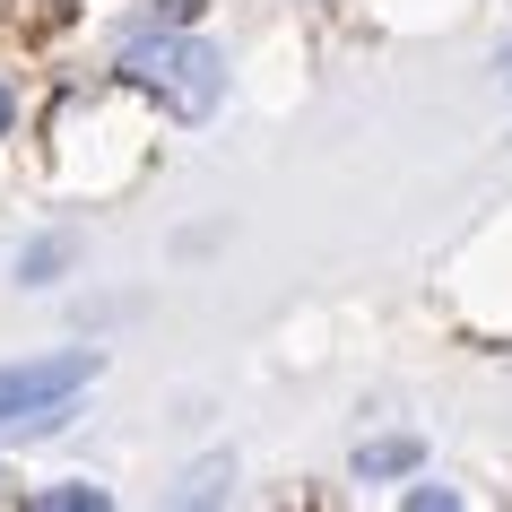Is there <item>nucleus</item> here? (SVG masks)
Wrapping results in <instances>:
<instances>
[{
    "instance_id": "9",
    "label": "nucleus",
    "mask_w": 512,
    "mask_h": 512,
    "mask_svg": "<svg viewBox=\"0 0 512 512\" xmlns=\"http://www.w3.org/2000/svg\"><path fill=\"white\" fill-rule=\"evenodd\" d=\"M9 122H18V96H9V79H0V139H9Z\"/></svg>"
},
{
    "instance_id": "5",
    "label": "nucleus",
    "mask_w": 512,
    "mask_h": 512,
    "mask_svg": "<svg viewBox=\"0 0 512 512\" xmlns=\"http://www.w3.org/2000/svg\"><path fill=\"white\" fill-rule=\"evenodd\" d=\"M61 261H70V243H61V235L27 243V252H18V287H53V278H61Z\"/></svg>"
},
{
    "instance_id": "1",
    "label": "nucleus",
    "mask_w": 512,
    "mask_h": 512,
    "mask_svg": "<svg viewBox=\"0 0 512 512\" xmlns=\"http://www.w3.org/2000/svg\"><path fill=\"white\" fill-rule=\"evenodd\" d=\"M113 79L139 87V96H157V105L183 113V122H209L217 96H226V61H217V44H200V35L148 27V35H131V44H122Z\"/></svg>"
},
{
    "instance_id": "4",
    "label": "nucleus",
    "mask_w": 512,
    "mask_h": 512,
    "mask_svg": "<svg viewBox=\"0 0 512 512\" xmlns=\"http://www.w3.org/2000/svg\"><path fill=\"white\" fill-rule=\"evenodd\" d=\"M35 512H113V495H105V486H87V478H61V486L35 495Z\"/></svg>"
},
{
    "instance_id": "10",
    "label": "nucleus",
    "mask_w": 512,
    "mask_h": 512,
    "mask_svg": "<svg viewBox=\"0 0 512 512\" xmlns=\"http://www.w3.org/2000/svg\"><path fill=\"white\" fill-rule=\"evenodd\" d=\"M495 70H504V79H512V44H504V61H495Z\"/></svg>"
},
{
    "instance_id": "8",
    "label": "nucleus",
    "mask_w": 512,
    "mask_h": 512,
    "mask_svg": "<svg viewBox=\"0 0 512 512\" xmlns=\"http://www.w3.org/2000/svg\"><path fill=\"white\" fill-rule=\"evenodd\" d=\"M191 9H200V0H157V18H165V27H174V18H191Z\"/></svg>"
},
{
    "instance_id": "3",
    "label": "nucleus",
    "mask_w": 512,
    "mask_h": 512,
    "mask_svg": "<svg viewBox=\"0 0 512 512\" xmlns=\"http://www.w3.org/2000/svg\"><path fill=\"white\" fill-rule=\"evenodd\" d=\"M417 460H426L417 434H374V443H356V478H408Z\"/></svg>"
},
{
    "instance_id": "7",
    "label": "nucleus",
    "mask_w": 512,
    "mask_h": 512,
    "mask_svg": "<svg viewBox=\"0 0 512 512\" xmlns=\"http://www.w3.org/2000/svg\"><path fill=\"white\" fill-rule=\"evenodd\" d=\"M400 504H408V512H460V495H452V486H408Z\"/></svg>"
},
{
    "instance_id": "6",
    "label": "nucleus",
    "mask_w": 512,
    "mask_h": 512,
    "mask_svg": "<svg viewBox=\"0 0 512 512\" xmlns=\"http://www.w3.org/2000/svg\"><path fill=\"white\" fill-rule=\"evenodd\" d=\"M217 495H226V460H209V469H191L183 504H217Z\"/></svg>"
},
{
    "instance_id": "2",
    "label": "nucleus",
    "mask_w": 512,
    "mask_h": 512,
    "mask_svg": "<svg viewBox=\"0 0 512 512\" xmlns=\"http://www.w3.org/2000/svg\"><path fill=\"white\" fill-rule=\"evenodd\" d=\"M87 382H96V348H53V356H27V365H0V434L61 426Z\"/></svg>"
}]
</instances>
